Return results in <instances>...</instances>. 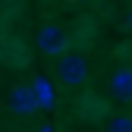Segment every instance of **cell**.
<instances>
[{"label":"cell","mask_w":132,"mask_h":132,"mask_svg":"<svg viewBox=\"0 0 132 132\" xmlns=\"http://www.w3.org/2000/svg\"><path fill=\"white\" fill-rule=\"evenodd\" d=\"M57 79H60V85L66 88H76L82 85V82L88 79V63L82 54H63L60 63H57Z\"/></svg>","instance_id":"cell-1"},{"label":"cell","mask_w":132,"mask_h":132,"mask_svg":"<svg viewBox=\"0 0 132 132\" xmlns=\"http://www.w3.org/2000/svg\"><path fill=\"white\" fill-rule=\"evenodd\" d=\"M38 51L47 57H63L66 54V31L60 25H41L38 31Z\"/></svg>","instance_id":"cell-2"},{"label":"cell","mask_w":132,"mask_h":132,"mask_svg":"<svg viewBox=\"0 0 132 132\" xmlns=\"http://www.w3.org/2000/svg\"><path fill=\"white\" fill-rule=\"evenodd\" d=\"M10 110L16 113V117H31V113L38 110V94H35V88L16 85L10 91Z\"/></svg>","instance_id":"cell-3"},{"label":"cell","mask_w":132,"mask_h":132,"mask_svg":"<svg viewBox=\"0 0 132 132\" xmlns=\"http://www.w3.org/2000/svg\"><path fill=\"white\" fill-rule=\"evenodd\" d=\"M110 91L117 101H132V66H120L110 76Z\"/></svg>","instance_id":"cell-4"},{"label":"cell","mask_w":132,"mask_h":132,"mask_svg":"<svg viewBox=\"0 0 132 132\" xmlns=\"http://www.w3.org/2000/svg\"><path fill=\"white\" fill-rule=\"evenodd\" d=\"M82 117H104V104L101 97H82Z\"/></svg>","instance_id":"cell-5"},{"label":"cell","mask_w":132,"mask_h":132,"mask_svg":"<svg viewBox=\"0 0 132 132\" xmlns=\"http://www.w3.org/2000/svg\"><path fill=\"white\" fill-rule=\"evenodd\" d=\"M107 132H132V117H113L107 123Z\"/></svg>","instance_id":"cell-6"},{"label":"cell","mask_w":132,"mask_h":132,"mask_svg":"<svg viewBox=\"0 0 132 132\" xmlns=\"http://www.w3.org/2000/svg\"><path fill=\"white\" fill-rule=\"evenodd\" d=\"M123 28H126V31H132V10L123 16Z\"/></svg>","instance_id":"cell-7"}]
</instances>
